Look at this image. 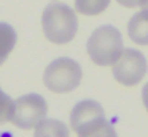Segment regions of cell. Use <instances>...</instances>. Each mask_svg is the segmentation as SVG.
Here are the masks:
<instances>
[{"instance_id": "6da1fadb", "label": "cell", "mask_w": 148, "mask_h": 137, "mask_svg": "<svg viewBox=\"0 0 148 137\" xmlns=\"http://www.w3.org/2000/svg\"><path fill=\"white\" fill-rule=\"evenodd\" d=\"M72 129L78 137H118L116 131L105 120L103 108L96 101H81L72 108Z\"/></svg>"}, {"instance_id": "7a4b0ae2", "label": "cell", "mask_w": 148, "mask_h": 137, "mask_svg": "<svg viewBox=\"0 0 148 137\" xmlns=\"http://www.w3.org/2000/svg\"><path fill=\"white\" fill-rule=\"evenodd\" d=\"M43 34L51 43L65 45L72 41L78 30L75 11L65 3H49L42 14Z\"/></svg>"}, {"instance_id": "3957f363", "label": "cell", "mask_w": 148, "mask_h": 137, "mask_svg": "<svg viewBox=\"0 0 148 137\" xmlns=\"http://www.w3.org/2000/svg\"><path fill=\"white\" fill-rule=\"evenodd\" d=\"M88 56L94 64L108 67L119 59L123 50V35L113 25H102L91 34L86 45Z\"/></svg>"}, {"instance_id": "277c9868", "label": "cell", "mask_w": 148, "mask_h": 137, "mask_svg": "<svg viewBox=\"0 0 148 137\" xmlns=\"http://www.w3.org/2000/svg\"><path fill=\"white\" fill-rule=\"evenodd\" d=\"M83 78V70L77 61L70 57H59L53 61L43 73V83L53 92L65 94L77 89Z\"/></svg>"}, {"instance_id": "5b68a950", "label": "cell", "mask_w": 148, "mask_h": 137, "mask_svg": "<svg viewBox=\"0 0 148 137\" xmlns=\"http://www.w3.org/2000/svg\"><path fill=\"white\" fill-rule=\"evenodd\" d=\"M48 105L40 94H26L14 101L11 123L21 129H32L45 120Z\"/></svg>"}, {"instance_id": "8992f818", "label": "cell", "mask_w": 148, "mask_h": 137, "mask_svg": "<svg viewBox=\"0 0 148 137\" xmlns=\"http://www.w3.org/2000/svg\"><path fill=\"white\" fill-rule=\"evenodd\" d=\"M148 64L143 53L137 50H124L113 67V76L124 86H135L147 75Z\"/></svg>"}, {"instance_id": "52a82bcc", "label": "cell", "mask_w": 148, "mask_h": 137, "mask_svg": "<svg viewBox=\"0 0 148 137\" xmlns=\"http://www.w3.org/2000/svg\"><path fill=\"white\" fill-rule=\"evenodd\" d=\"M127 34L131 40L137 45H148V11L137 13L127 24Z\"/></svg>"}, {"instance_id": "ba28073f", "label": "cell", "mask_w": 148, "mask_h": 137, "mask_svg": "<svg viewBox=\"0 0 148 137\" xmlns=\"http://www.w3.org/2000/svg\"><path fill=\"white\" fill-rule=\"evenodd\" d=\"M34 137H70V132L62 121L43 120L37 124Z\"/></svg>"}, {"instance_id": "9c48e42d", "label": "cell", "mask_w": 148, "mask_h": 137, "mask_svg": "<svg viewBox=\"0 0 148 137\" xmlns=\"http://www.w3.org/2000/svg\"><path fill=\"white\" fill-rule=\"evenodd\" d=\"M16 30L7 22H0V65L8 59L16 45Z\"/></svg>"}, {"instance_id": "30bf717a", "label": "cell", "mask_w": 148, "mask_h": 137, "mask_svg": "<svg viewBox=\"0 0 148 137\" xmlns=\"http://www.w3.org/2000/svg\"><path fill=\"white\" fill-rule=\"evenodd\" d=\"M112 0H75V10L81 14L96 16L108 8Z\"/></svg>"}, {"instance_id": "8fae6325", "label": "cell", "mask_w": 148, "mask_h": 137, "mask_svg": "<svg viewBox=\"0 0 148 137\" xmlns=\"http://www.w3.org/2000/svg\"><path fill=\"white\" fill-rule=\"evenodd\" d=\"M13 107H14V101H11L10 96L5 94V92L0 89V124L11 120Z\"/></svg>"}, {"instance_id": "7c38bea8", "label": "cell", "mask_w": 148, "mask_h": 137, "mask_svg": "<svg viewBox=\"0 0 148 137\" xmlns=\"http://www.w3.org/2000/svg\"><path fill=\"white\" fill-rule=\"evenodd\" d=\"M118 3H121L126 8H135V6H143V3L147 0H116Z\"/></svg>"}, {"instance_id": "4fadbf2b", "label": "cell", "mask_w": 148, "mask_h": 137, "mask_svg": "<svg viewBox=\"0 0 148 137\" xmlns=\"http://www.w3.org/2000/svg\"><path fill=\"white\" fill-rule=\"evenodd\" d=\"M142 101H143L145 107H147V110H148V83L143 86V89H142Z\"/></svg>"}, {"instance_id": "5bb4252c", "label": "cell", "mask_w": 148, "mask_h": 137, "mask_svg": "<svg viewBox=\"0 0 148 137\" xmlns=\"http://www.w3.org/2000/svg\"><path fill=\"white\" fill-rule=\"evenodd\" d=\"M143 10H147V11H148V0L143 3Z\"/></svg>"}]
</instances>
